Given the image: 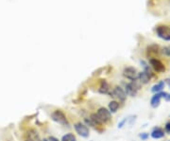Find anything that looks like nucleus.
<instances>
[{"label":"nucleus","instance_id":"f257e3e1","mask_svg":"<svg viewBox=\"0 0 170 141\" xmlns=\"http://www.w3.org/2000/svg\"><path fill=\"white\" fill-rule=\"evenodd\" d=\"M50 116H51V120L53 121H55V122H57V123H59V124H61L64 127H70L69 120L67 119L65 113L62 110H61V109L54 110L51 113Z\"/></svg>","mask_w":170,"mask_h":141},{"label":"nucleus","instance_id":"f03ea898","mask_svg":"<svg viewBox=\"0 0 170 141\" xmlns=\"http://www.w3.org/2000/svg\"><path fill=\"white\" fill-rule=\"evenodd\" d=\"M141 89V83L137 81H134V82H128L126 83L125 85V92L127 94V96H130V97H136L137 94H138V91Z\"/></svg>","mask_w":170,"mask_h":141},{"label":"nucleus","instance_id":"7ed1b4c3","mask_svg":"<svg viewBox=\"0 0 170 141\" xmlns=\"http://www.w3.org/2000/svg\"><path fill=\"white\" fill-rule=\"evenodd\" d=\"M96 115L103 122V124H108L112 121V113L106 107H99L96 110Z\"/></svg>","mask_w":170,"mask_h":141},{"label":"nucleus","instance_id":"20e7f679","mask_svg":"<svg viewBox=\"0 0 170 141\" xmlns=\"http://www.w3.org/2000/svg\"><path fill=\"white\" fill-rule=\"evenodd\" d=\"M74 129L76 131V133L80 135L83 138H87L90 135V130L88 128V126H86L83 122L81 121H78L74 124Z\"/></svg>","mask_w":170,"mask_h":141},{"label":"nucleus","instance_id":"39448f33","mask_svg":"<svg viewBox=\"0 0 170 141\" xmlns=\"http://www.w3.org/2000/svg\"><path fill=\"white\" fill-rule=\"evenodd\" d=\"M156 33L158 37L164 41H170V28L166 25H159L156 27Z\"/></svg>","mask_w":170,"mask_h":141},{"label":"nucleus","instance_id":"423d86ee","mask_svg":"<svg viewBox=\"0 0 170 141\" xmlns=\"http://www.w3.org/2000/svg\"><path fill=\"white\" fill-rule=\"evenodd\" d=\"M113 98L118 100L120 102L124 103L127 100V94L122 87L115 85L114 87H113Z\"/></svg>","mask_w":170,"mask_h":141},{"label":"nucleus","instance_id":"0eeeda50","mask_svg":"<svg viewBox=\"0 0 170 141\" xmlns=\"http://www.w3.org/2000/svg\"><path fill=\"white\" fill-rule=\"evenodd\" d=\"M99 92L100 94H103V95H108L109 97H112L113 98V88H112L111 84L105 79L99 80Z\"/></svg>","mask_w":170,"mask_h":141},{"label":"nucleus","instance_id":"6e6552de","mask_svg":"<svg viewBox=\"0 0 170 141\" xmlns=\"http://www.w3.org/2000/svg\"><path fill=\"white\" fill-rule=\"evenodd\" d=\"M123 76L130 80L131 82H134L137 81L138 78V72L135 67L133 66H126L123 70Z\"/></svg>","mask_w":170,"mask_h":141},{"label":"nucleus","instance_id":"1a4fd4ad","mask_svg":"<svg viewBox=\"0 0 170 141\" xmlns=\"http://www.w3.org/2000/svg\"><path fill=\"white\" fill-rule=\"evenodd\" d=\"M149 63L152 66V68L154 69V71L157 73H163L166 70L165 65L163 63V62L161 60L155 58V57L149 59Z\"/></svg>","mask_w":170,"mask_h":141},{"label":"nucleus","instance_id":"9d476101","mask_svg":"<svg viewBox=\"0 0 170 141\" xmlns=\"http://www.w3.org/2000/svg\"><path fill=\"white\" fill-rule=\"evenodd\" d=\"M166 92H163V91H162V92H159V93H155L154 95L152 96V98H151V100H150V105H151V107L152 108H157L159 105H160V103H161V99H164L165 98V96H166Z\"/></svg>","mask_w":170,"mask_h":141},{"label":"nucleus","instance_id":"9b49d317","mask_svg":"<svg viewBox=\"0 0 170 141\" xmlns=\"http://www.w3.org/2000/svg\"><path fill=\"white\" fill-rule=\"evenodd\" d=\"M138 82L141 83V84H148L150 80H151V77L145 72V71H141V72H138V78H137Z\"/></svg>","mask_w":170,"mask_h":141},{"label":"nucleus","instance_id":"f8f14e48","mask_svg":"<svg viewBox=\"0 0 170 141\" xmlns=\"http://www.w3.org/2000/svg\"><path fill=\"white\" fill-rule=\"evenodd\" d=\"M25 137L30 138L33 141H41V138H40V135H39L38 132L33 128H30L27 131V133L25 134Z\"/></svg>","mask_w":170,"mask_h":141},{"label":"nucleus","instance_id":"ddd939ff","mask_svg":"<svg viewBox=\"0 0 170 141\" xmlns=\"http://www.w3.org/2000/svg\"><path fill=\"white\" fill-rule=\"evenodd\" d=\"M165 133H164V130L162 129L161 127H155L152 132L150 133V136L154 139H160V138H163L164 136Z\"/></svg>","mask_w":170,"mask_h":141},{"label":"nucleus","instance_id":"4468645a","mask_svg":"<svg viewBox=\"0 0 170 141\" xmlns=\"http://www.w3.org/2000/svg\"><path fill=\"white\" fill-rule=\"evenodd\" d=\"M120 105H119V102L115 100L113 101H111L108 104V110L112 113V114H114L118 111Z\"/></svg>","mask_w":170,"mask_h":141},{"label":"nucleus","instance_id":"2eb2a0df","mask_svg":"<svg viewBox=\"0 0 170 141\" xmlns=\"http://www.w3.org/2000/svg\"><path fill=\"white\" fill-rule=\"evenodd\" d=\"M147 50H148V54H153V55H156V54H159L160 53V46L158 45H155V44H153V45H149L148 46V49H147Z\"/></svg>","mask_w":170,"mask_h":141},{"label":"nucleus","instance_id":"dca6fc26","mask_svg":"<svg viewBox=\"0 0 170 141\" xmlns=\"http://www.w3.org/2000/svg\"><path fill=\"white\" fill-rule=\"evenodd\" d=\"M164 86H165L164 82H163V81H160L159 82H157L156 84H154V85L152 86L151 91H152L153 93H159V92H162V91L163 90Z\"/></svg>","mask_w":170,"mask_h":141},{"label":"nucleus","instance_id":"f3484780","mask_svg":"<svg viewBox=\"0 0 170 141\" xmlns=\"http://www.w3.org/2000/svg\"><path fill=\"white\" fill-rule=\"evenodd\" d=\"M61 141H77V137L74 134L67 133L62 135V137L61 138Z\"/></svg>","mask_w":170,"mask_h":141},{"label":"nucleus","instance_id":"a211bd4d","mask_svg":"<svg viewBox=\"0 0 170 141\" xmlns=\"http://www.w3.org/2000/svg\"><path fill=\"white\" fill-rule=\"evenodd\" d=\"M129 120V117H125V119H123L122 120H121L119 123H118V125H117V127H118V129H121V128H123L124 126H125V124L127 123V121Z\"/></svg>","mask_w":170,"mask_h":141},{"label":"nucleus","instance_id":"6ab92c4d","mask_svg":"<svg viewBox=\"0 0 170 141\" xmlns=\"http://www.w3.org/2000/svg\"><path fill=\"white\" fill-rule=\"evenodd\" d=\"M139 137L142 139V140H147L149 137V134H148V133H141L140 134H139Z\"/></svg>","mask_w":170,"mask_h":141},{"label":"nucleus","instance_id":"aec40b11","mask_svg":"<svg viewBox=\"0 0 170 141\" xmlns=\"http://www.w3.org/2000/svg\"><path fill=\"white\" fill-rule=\"evenodd\" d=\"M162 50H163V53L164 55L170 57V45H169V46H165V48H163Z\"/></svg>","mask_w":170,"mask_h":141},{"label":"nucleus","instance_id":"412c9836","mask_svg":"<svg viewBox=\"0 0 170 141\" xmlns=\"http://www.w3.org/2000/svg\"><path fill=\"white\" fill-rule=\"evenodd\" d=\"M164 131H165L166 134H170V120H168L165 123V125H164Z\"/></svg>","mask_w":170,"mask_h":141},{"label":"nucleus","instance_id":"4be33fe9","mask_svg":"<svg viewBox=\"0 0 170 141\" xmlns=\"http://www.w3.org/2000/svg\"><path fill=\"white\" fill-rule=\"evenodd\" d=\"M46 138H47L48 141H61V140H59L56 136H53V135H49V136L46 137Z\"/></svg>","mask_w":170,"mask_h":141},{"label":"nucleus","instance_id":"5701e85b","mask_svg":"<svg viewBox=\"0 0 170 141\" xmlns=\"http://www.w3.org/2000/svg\"><path fill=\"white\" fill-rule=\"evenodd\" d=\"M163 82H164V83L167 84V85L169 86V88H170V79H165Z\"/></svg>","mask_w":170,"mask_h":141},{"label":"nucleus","instance_id":"b1692460","mask_svg":"<svg viewBox=\"0 0 170 141\" xmlns=\"http://www.w3.org/2000/svg\"><path fill=\"white\" fill-rule=\"evenodd\" d=\"M164 100L166 101H170V94H166V96H165V98H164Z\"/></svg>","mask_w":170,"mask_h":141},{"label":"nucleus","instance_id":"393cba45","mask_svg":"<svg viewBox=\"0 0 170 141\" xmlns=\"http://www.w3.org/2000/svg\"><path fill=\"white\" fill-rule=\"evenodd\" d=\"M23 141H33V140H31V139H30V138H27V137H25L23 139Z\"/></svg>","mask_w":170,"mask_h":141},{"label":"nucleus","instance_id":"a878e982","mask_svg":"<svg viewBox=\"0 0 170 141\" xmlns=\"http://www.w3.org/2000/svg\"><path fill=\"white\" fill-rule=\"evenodd\" d=\"M41 141H48L47 138H44V139H41Z\"/></svg>","mask_w":170,"mask_h":141},{"label":"nucleus","instance_id":"bb28decb","mask_svg":"<svg viewBox=\"0 0 170 141\" xmlns=\"http://www.w3.org/2000/svg\"><path fill=\"white\" fill-rule=\"evenodd\" d=\"M167 141H170V140H167Z\"/></svg>","mask_w":170,"mask_h":141},{"label":"nucleus","instance_id":"cd10ccee","mask_svg":"<svg viewBox=\"0 0 170 141\" xmlns=\"http://www.w3.org/2000/svg\"><path fill=\"white\" fill-rule=\"evenodd\" d=\"M8 141H11V140H8Z\"/></svg>","mask_w":170,"mask_h":141}]
</instances>
